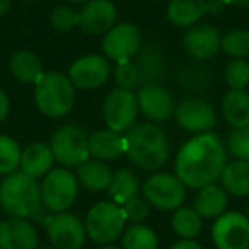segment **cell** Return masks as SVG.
I'll list each match as a JSON object with an SVG mask.
<instances>
[{"label": "cell", "instance_id": "6da1fadb", "mask_svg": "<svg viewBox=\"0 0 249 249\" xmlns=\"http://www.w3.org/2000/svg\"><path fill=\"white\" fill-rule=\"evenodd\" d=\"M227 164V149L213 132L195 135L176 154L174 174L186 188L200 190L220 179Z\"/></svg>", "mask_w": 249, "mask_h": 249}, {"label": "cell", "instance_id": "7a4b0ae2", "mask_svg": "<svg viewBox=\"0 0 249 249\" xmlns=\"http://www.w3.org/2000/svg\"><path fill=\"white\" fill-rule=\"evenodd\" d=\"M124 156L142 171L157 173L169 159V140L166 130L152 121L135 123L124 133Z\"/></svg>", "mask_w": 249, "mask_h": 249}, {"label": "cell", "instance_id": "3957f363", "mask_svg": "<svg viewBox=\"0 0 249 249\" xmlns=\"http://www.w3.org/2000/svg\"><path fill=\"white\" fill-rule=\"evenodd\" d=\"M39 207L41 188L35 178L22 171H16L0 183V208L7 217L29 220Z\"/></svg>", "mask_w": 249, "mask_h": 249}, {"label": "cell", "instance_id": "277c9868", "mask_svg": "<svg viewBox=\"0 0 249 249\" xmlns=\"http://www.w3.org/2000/svg\"><path fill=\"white\" fill-rule=\"evenodd\" d=\"M35 101L45 116L58 120L73 109L75 86L65 73L45 72L35 84Z\"/></svg>", "mask_w": 249, "mask_h": 249}, {"label": "cell", "instance_id": "5b68a950", "mask_svg": "<svg viewBox=\"0 0 249 249\" xmlns=\"http://www.w3.org/2000/svg\"><path fill=\"white\" fill-rule=\"evenodd\" d=\"M126 217L121 205H116L113 201H99L92 205L90 210L86 215V234L90 241L96 244L106 246L113 244L116 239H120L124 232Z\"/></svg>", "mask_w": 249, "mask_h": 249}, {"label": "cell", "instance_id": "8992f818", "mask_svg": "<svg viewBox=\"0 0 249 249\" xmlns=\"http://www.w3.org/2000/svg\"><path fill=\"white\" fill-rule=\"evenodd\" d=\"M41 188V205L52 213L67 212L77 200L79 179L67 167H53L43 176L39 184Z\"/></svg>", "mask_w": 249, "mask_h": 249}, {"label": "cell", "instance_id": "52a82bcc", "mask_svg": "<svg viewBox=\"0 0 249 249\" xmlns=\"http://www.w3.org/2000/svg\"><path fill=\"white\" fill-rule=\"evenodd\" d=\"M50 149L60 166L77 167L90 157L89 137L77 124H62L53 132Z\"/></svg>", "mask_w": 249, "mask_h": 249}, {"label": "cell", "instance_id": "ba28073f", "mask_svg": "<svg viewBox=\"0 0 249 249\" xmlns=\"http://www.w3.org/2000/svg\"><path fill=\"white\" fill-rule=\"evenodd\" d=\"M142 193L150 207L162 212H174L186 201V186L171 173H154L149 176L142 186Z\"/></svg>", "mask_w": 249, "mask_h": 249}, {"label": "cell", "instance_id": "9c48e42d", "mask_svg": "<svg viewBox=\"0 0 249 249\" xmlns=\"http://www.w3.org/2000/svg\"><path fill=\"white\" fill-rule=\"evenodd\" d=\"M137 116H139L137 94L120 87L106 94L103 103V118L109 130L126 133L137 123Z\"/></svg>", "mask_w": 249, "mask_h": 249}, {"label": "cell", "instance_id": "30bf717a", "mask_svg": "<svg viewBox=\"0 0 249 249\" xmlns=\"http://www.w3.org/2000/svg\"><path fill=\"white\" fill-rule=\"evenodd\" d=\"M103 53L107 60L116 63L132 62L142 48V35L140 29L132 22H121L114 24L104 35L101 43Z\"/></svg>", "mask_w": 249, "mask_h": 249}, {"label": "cell", "instance_id": "8fae6325", "mask_svg": "<svg viewBox=\"0 0 249 249\" xmlns=\"http://www.w3.org/2000/svg\"><path fill=\"white\" fill-rule=\"evenodd\" d=\"M212 241L217 249H249V220L244 213L225 212L212 225Z\"/></svg>", "mask_w": 249, "mask_h": 249}, {"label": "cell", "instance_id": "7c38bea8", "mask_svg": "<svg viewBox=\"0 0 249 249\" xmlns=\"http://www.w3.org/2000/svg\"><path fill=\"white\" fill-rule=\"evenodd\" d=\"M174 116L181 128L195 135L212 132L217 124V113L213 106L196 96L181 101L174 109Z\"/></svg>", "mask_w": 249, "mask_h": 249}, {"label": "cell", "instance_id": "4fadbf2b", "mask_svg": "<svg viewBox=\"0 0 249 249\" xmlns=\"http://www.w3.org/2000/svg\"><path fill=\"white\" fill-rule=\"evenodd\" d=\"M111 63L106 56L84 55L77 58L69 69V79L75 89L92 90L99 89L109 80Z\"/></svg>", "mask_w": 249, "mask_h": 249}, {"label": "cell", "instance_id": "5bb4252c", "mask_svg": "<svg viewBox=\"0 0 249 249\" xmlns=\"http://www.w3.org/2000/svg\"><path fill=\"white\" fill-rule=\"evenodd\" d=\"M46 235L55 249H80L87 237L84 222L69 212L53 213L46 225Z\"/></svg>", "mask_w": 249, "mask_h": 249}, {"label": "cell", "instance_id": "9a60e30c", "mask_svg": "<svg viewBox=\"0 0 249 249\" xmlns=\"http://www.w3.org/2000/svg\"><path fill=\"white\" fill-rule=\"evenodd\" d=\"M222 9V0H171L166 16L167 21L176 28H193L205 14L217 16Z\"/></svg>", "mask_w": 249, "mask_h": 249}, {"label": "cell", "instance_id": "2e32d148", "mask_svg": "<svg viewBox=\"0 0 249 249\" xmlns=\"http://www.w3.org/2000/svg\"><path fill=\"white\" fill-rule=\"evenodd\" d=\"M139 111L152 123H160L171 118L176 109L174 97L160 84H143L137 94Z\"/></svg>", "mask_w": 249, "mask_h": 249}, {"label": "cell", "instance_id": "e0dca14e", "mask_svg": "<svg viewBox=\"0 0 249 249\" xmlns=\"http://www.w3.org/2000/svg\"><path fill=\"white\" fill-rule=\"evenodd\" d=\"M222 36L215 26H193L183 38V48L195 62H208L220 52Z\"/></svg>", "mask_w": 249, "mask_h": 249}, {"label": "cell", "instance_id": "ac0fdd59", "mask_svg": "<svg viewBox=\"0 0 249 249\" xmlns=\"http://www.w3.org/2000/svg\"><path fill=\"white\" fill-rule=\"evenodd\" d=\"M79 28L86 35H106L116 24L118 11L111 0H87L79 11Z\"/></svg>", "mask_w": 249, "mask_h": 249}, {"label": "cell", "instance_id": "d6986e66", "mask_svg": "<svg viewBox=\"0 0 249 249\" xmlns=\"http://www.w3.org/2000/svg\"><path fill=\"white\" fill-rule=\"evenodd\" d=\"M39 235L26 218L7 217L0 222V249H38Z\"/></svg>", "mask_w": 249, "mask_h": 249}, {"label": "cell", "instance_id": "ffe728a7", "mask_svg": "<svg viewBox=\"0 0 249 249\" xmlns=\"http://www.w3.org/2000/svg\"><path fill=\"white\" fill-rule=\"evenodd\" d=\"M135 58V65L139 69L143 84H159L167 75V70H169L167 56L156 43L142 46Z\"/></svg>", "mask_w": 249, "mask_h": 249}, {"label": "cell", "instance_id": "44dd1931", "mask_svg": "<svg viewBox=\"0 0 249 249\" xmlns=\"http://www.w3.org/2000/svg\"><path fill=\"white\" fill-rule=\"evenodd\" d=\"M89 152L90 157L97 160H114L124 156L126 152V139L123 133L113 132V130H97L89 135Z\"/></svg>", "mask_w": 249, "mask_h": 249}, {"label": "cell", "instance_id": "7402d4cb", "mask_svg": "<svg viewBox=\"0 0 249 249\" xmlns=\"http://www.w3.org/2000/svg\"><path fill=\"white\" fill-rule=\"evenodd\" d=\"M53 164H55V157H53L50 145L35 142L29 143L26 149H22L19 167H21L22 173L38 179V178H43L53 169Z\"/></svg>", "mask_w": 249, "mask_h": 249}, {"label": "cell", "instance_id": "603a6c76", "mask_svg": "<svg viewBox=\"0 0 249 249\" xmlns=\"http://www.w3.org/2000/svg\"><path fill=\"white\" fill-rule=\"evenodd\" d=\"M229 205V195L218 184H207L200 188L195 195L193 208L201 215V218H217L225 213Z\"/></svg>", "mask_w": 249, "mask_h": 249}, {"label": "cell", "instance_id": "cb8c5ba5", "mask_svg": "<svg viewBox=\"0 0 249 249\" xmlns=\"http://www.w3.org/2000/svg\"><path fill=\"white\" fill-rule=\"evenodd\" d=\"M220 186L235 198L249 196V162L248 160H232L225 164L220 174Z\"/></svg>", "mask_w": 249, "mask_h": 249}, {"label": "cell", "instance_id": "d4e9b609", "mask_svg": "<svg viewBox=\"0 0 249 249\" xmlns=\"http://www.w3.org/2000/svg\"><path fill=\"white\" fill-rule=\"evenodd\" d=\"M77 179L79 184H82L86 190L89 191H104L107 190L111 183V173L109 166L103 160L97 159H87L86 162H82L80 166H77Z\"/></svg>", "mask_w": 249, "mask_h": 249}, {"label": "cell", "instance_id": "484cf974", "mask_svg": "<svg viewBox=\"0 0 249 249\" xmlns=\"http://www.w3.org/2000/svg\"><path fill=\"white\" fill-rule=\"evenodd\" d=\"M222 114L232 128L249 124V92L231 89L222 97Z\"/></svg>", "mask_w": 249, "mask_h": 249}, {"label": "cell", "instance_id": "4316f807", "mask_svg": "<svg viewBox=\"0 0 249 249\" xmlns=\"http://www.w3.org/2000/svg\"><path fill=\"white\" fill-rule=\"evenodd\" d=\"M9 70L12 77L22 84H36L43 75V63L36 53L29 50H21L14 53L9 62Z\"/></svg>", "mask_w": 249, "mask_h": 249}, {"label": "cell", "instance_id": "83f0119b", "mask_svg": "<svg viewBox=\"0 0 249 249\" xmlns=\"http://www.w3.org/2000/svg\"><path fill=\"white\" fill-rule=\"evenodd\" d=\"M106 191H107V195H109V200L113 201V203L123 207L126 201L139 196V193H140L139 178H137L130 169H118L113 173L111 183Z\"/></svg>", "mask_w": 249, "mask_h": 249}, {"label": "cell", "instance_id": "f1b7e54d", "mask_svg": "<svg viewBox=\"0 0 249 249\" xmlns=\"http://www.w3.org/2000/svg\"><path fill=\"white\" fill-rule=\"evenodd\" d=\"M178 84L186 92H205L213 84V72L210 67L201 65V62H198L196 65H186L178 73Z\"/></svg>", "mask_w": 249, "mask_h": 249}, {"label": "cell", "instance_id": "f546056e", "mask_svg": "<svg viewBox=\"0 0 249 249\" xmlns=\"http://www.w3.org/2000/svg\"><path fill=\"white\" fill-rule=\"evenodd\" d=\"M173 231L181 239H196L203 231V218L195 208L191 207H181L174 210L173 220Z\"/></svg>", "mask_w": 249, "mask_h": 249}, {"label": "cell", "instance_id": "4dcf8cb0", "mask_svg": "<svg viewBox=\"0 0 249 249\" xmlns=\"http://www.w3.org/2000/svg\"><path fill=\"white\" fill-rule=\"evenodd\" d=\"M123 249H159V237L156 231L145 224H132L121 235Z\"/></svg>", "mask_w": 249, "mask_h": 249}, {"label": "cell", "instance_id": "1f68e13d", "mask_svg": "<svg viewBox=\"0 0 249 249\" xmlns=\"http://www.w3.org/2000/svg\"><path fill=\"white\" fill-rule=\"evenodd\" d=\"M21 147L12 137L0 133V176L16 173L21 164Z\"/></svg>", "mask_w": 249, "mask_h": 249}, {"label": "cell", "instance_id": "d6a6232c", "mask_svg": "<svg viewBox=\"0 0 249 249\" xmlns=\"http://www.w3.org/2000/svg\"><path fill=\"white\" fill-rule=\"evenodd\" d=\"M220 50L231 58L249 56V31L248 29H232L222 36Z\"/></svg>", "mask_w": 249, "mask_h": 249}, {"label": "cell", "instance_id": "836d02e7", "mask_svg": "<svg viewBox=\"0 0 249 249\" xmlns=\"http://www.w3.org/2000/svg\"><path fill=\"white\" fill-rule=\"evenodd\" d=\"M225 149L239 160L249 162V124L241 128H232L225 137Z\"/></svg>", "mask_w": 249, "mask_h": 249}, {"label": "cell", "instance_id": "e575fe53", "mask_svg": "<svg viewBox=\"0 0 249 249\" xmlns=\"http://www.w3.org/2000/svg\"><path fill=\"white\" fill-rule=\"evenodd\" d=\"M224 79L231 89L244 90L249 86V63L244 58H232L225 65Z\"/></svg>", "mask_w": 249, "mask_h": 249}, {"label": "cell", "instance_id": "d590c367", "mask_svg": "<svg viewBox=\"0 0 249 249\" xmlns=\"http://www.w3.org/2000/svg\"><path fill=\"white\" fill-rule=\"evenodd\" d=\"M80 22L79 11L72 9L70 5H58L50 14V24L55 31L58 33H69L73 28H77Z\"/></svg>", "mask_w": 249, "mask_h": 249}, {"label": "cell", "instance_id": "8d00e7d4", "mask_svg": "<svg viewBox=\"0 0 249 249\" xmlns=\"http://www.w3.org/2000/svg\"><path fill=\"white\" fill-rule=\"evenodd\" d=\"M113 77H114V82L120 89H124V90H132L137 89L142 82V77H140V72L137 69L135 62H124V63H118L116 69L113 72Z\"/></svg>", "mask_w": 249, "mask_h": 249}, {"label": "cell", "instance_id": "74e56055", "mask_svg": "<svg viewBox=\"0 0 249 249\" xmlns=\"http://www.w3.org/2000/svg\"><path fill=\"white\" fill-rule=\"evenodd\" d=\"M150 203L143 196H135L123 205V212L126 222L132 224H143V220L150 217Z\"/></svg>", "mask_w": 249, "mask_h": 249}, {"label": "cell", "instance_id": "f35d334b", "mask_svg": "<svg viewBox=\"0 0 249 249\" xmlns=\"http://www.w3.org/2000/svg\"><path fill=\"white\" fill-rule=\"evenodd\" d=\"M52 217H53V213L50 210H46L45 207H39L38 210L35 212V213L31 215V218H29V220H33L35 222V224H38V225H48L50 224V220H52Z\"/></svg>", "mask_w": 249, "mask_h": 249}, {"label": "cell", "instance_id": "ab89813d", "mask_svg": "<svg viewBox=\"0 0 249 249\" xmlns=\"http://www.w3.org/2000/svg\"><path fill=\"white\" fill-rule=\"evenodd\" d=\"M9 111H11V99H9L7 92L0 87V123L7 118Z\"/></svg>", "mask_w": 249, "mask_h": 249}, {"label": "cell", "instance_id": "60d3db41", "mask_svg": "<svg viewBox=\"0 0 249 249\" xmlns=\"http://www.w3.org/2000/svg\"><path fill=\"white\" fill-rule=\"evenodd\" d=\"M169 249H203V248L195 239H181V241L174 242Z\"/></svg>", "mask_w": 249, "mask_h": 249}, {"label": "cell", "instance_id": "b9f144b4", "mask_svg": "<svg viewBox=\"0 0 249 249\" xmlns=\"http://www.w3.org/2000/svg\"><path fill=\"white\" fill-rule=\"evenodd\" d=\"M11 9H12V0H0V18L9 14Z\"/></svg>", "mask_w": 249, "mask_h": 249}, {"label": "cell", "instance_id": "7bdbcfd3", "mask_svg": "<svg viewBox=\"0 0 249 249\" xmlns=\"http://www.w3.org/2000/svg\"><path fill=\"white\" fill-rule=\"evenodd\" d=\"M224 5H234V7H248L249 0H222Z\"/></svg>", "mask_w": 249, "mask_h": 249}, {"label": "cell", "instance_id": "ee69618b", "mask_svg": "<svg viewBox=\"0 0 249 249\" xmlns=\"http://www.w3.org/2000/svg\"><path fill=\"white\" fill-rule=\"evenodd\" d=\"M99 249H123V248H116V246H113V244H106V246H101Z\"/></svg>", "mask_w": 249, "mask_h": 249}, {"label": "cell", "instance_id": "f6af8a7d", "mask_svg": "<svg viewBox=\"0 0 249 249\" xmlns=\"http://www.w3.org/2000/svg\"><path fill=\"white\" fill-rule=\"evenodd\" d=\"M65 2H70V4H86L87 0H65Z\"/></svg>", "mask_w": 249, "mask_h": 249}, {"label": "cell", "instance_id": "bcb514c9", "mask_svg": "<svg viewBox=\"0 0 249 249\" xmlns=\"http://www.w3.org/2000/svg\"><path fill=\"white\" fill-rule=\"evenodd\" d=\"M38 249H55V248H53V246H39Z\"/></svg>", "mask_w": 249, "mask_h": 249}, {"label": "cell", "instance_id": "7dc6e473", "mask_svg": "<svg viewBox=\"0 0 249 249\" xmlns=\"http://www.w3.org/2000/svg\"><path fill=\"white\" fill-rule=\"evenodd\" d=\"M22 2H38V0H22Z\"/></svg>", "mask_w": 249, "mask_h": 249}, {"label": "cell", "instance_id": "c3c4849f", "mask_svg": "<svg viewBox=\"0 0 249 249\" xmlns=\"http://www.w3.org/2000/svg\"><path fill=\"white\" fill-rule=\"evenodd\" d=\"M246 217H248V220H249V213H248V215H246Z\"/></svg>", "mask_w": 249, "mask_h": 249}]
</instances>
